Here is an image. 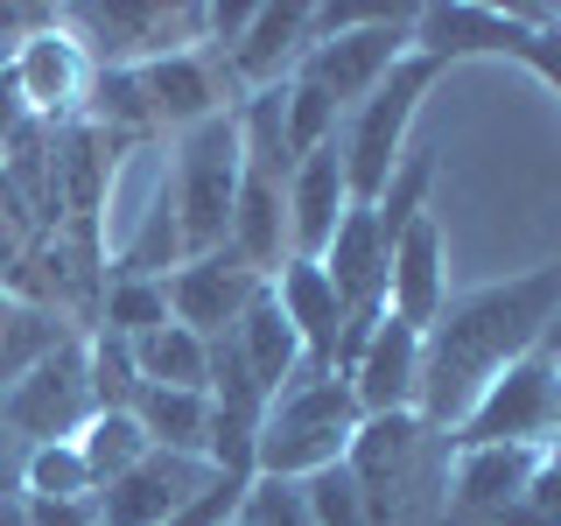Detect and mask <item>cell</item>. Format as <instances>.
Returning <instances> with one entry per match:
<instances>
[{
  "label": "cell",
  "instance_id": "6da1fadb",
  "mask_svg": "<svg viewBox=\"0 0 561 526\" xmlns=\"http://www.w3.org/2000/svg\"><path fill=\"white\" fill-rule=\"evenodd\" d=\"M554 309H561V260L526 267L513 281H491V288H470V295H449L443 316L421 330V400H414V414L449 435L505 365H519L526 351H540V330H548Z\"/></svg>",
  "mask_w": 561,
  "mask_h": 526
},
{
  "label": "cell",
  "instance_id": "7a4b0ae2",
  "mask_svg": "<svg viewBox=\"0 0 561 526\" xmlns=\"http://www.w3.org/2000/svg\"><path fill=\"white\" fill-rule=\"evenodd\" d=\"M449 456L456 443L443 428H428L421 414H373L351 435L344 470L358 484L373 526H443Z\"/></svg>",
  "mask_w": 561,
  "mask_h": 526
},
{
  "label": "cell",
  "instance_id": "3957f363",
  "mask_svg": "<svg viewBox=\"0 0 561 526\" xmlns=\"http://www.w3.org/2000/svg\"><path fill=\"white\" fill-rule=\"evenodd\" d=\"M414 8H351V0H309V49L295 64V78H309L316 92L337 99V113H351L373 84L414 49Z\"/></svg>",
  "mask_w": 561,
  "mask_h": 526
},
{
  "label": "cell",
  "instance_id": "277c9868",
  "mask_svg": "<svg viewBox=\"0 0 561 526\" xmlns=\"http://www.w3.org/2000/svg\"><path fill=\"white\" fill-rule=\"evenodd\" d=\"M358 400L337 373H316L302 365L280 393L267 400L260 421V449H253V478H280V484H309L316 470L344 464L351 435H358Z\"/></svg>",
  "mask_w": 561,
  "mask_h": 526
},
{
  "label": "cell",
  "instance_id": "5b68a950",
  "mask_svg": "<svg viewBox=\"0 0 561 526\" xmlns=\"http://www.w3.org/2000/svg\"><path fill=\"white\" fill-rule=\"evenodd\" d=\"M435 78H443V64L408 49L386 78L365 92L358 105L344 113L337 127V155H344V183H351V204H373L386 183H393L400 155H408V127L421 113V99L435 92Z\"/></svg>",
  "mask_w": 561,
  "mask_h": 526
},
{
  "label": "cell",
  "instance_id": "8992f818",
  "mask_svg": "<svg viewBox=\"0 0 561 526\" xmlns=\"http://www.w3.org/2000/svg\"><path fill=\"white\" fill-rule=\"evenodd\" d=\"M239 175H245V155H239L232 113L175 134V155H169L162 183H169L175 225H183V260L225 253V239H232V204H239Z\"/></svg>",
  "mask_w": 561,
  "mask_h": 526
},
{
  "label": "cell",
  "instance_id": "52a82bcc",
  "mask_svg": "<svg viewBox=\"0 0 561 526\" xmlns=\"http://www.w3.org/2000/svg\"><path fill=\"white\" fill-rule=\"evenodd\" d=\"M456 449H561V373L540 351H526L519 365H505L499 379L478 393V408L449 428Z\"/></svg>",
  "mask_w": 561,
  "mask_h": 526
},
{
  "label": "cell",
  "instance_id": "ba28073f",
  "mask_svg": "<svg viewBox=\"0 0 561 526\" xmlns=\"http://www.w3.org/2000/svg\"><path fill=\"white\" fill-rule=\"evenodd\" d=\"M99 414L92 400V373H84V338L57 344L35 373H22L0 393V421L22 449H43V443H78V428Z\"/></svg>",
  "mask_w": 561,
  "mask_h": 526
},
{
  "label": "cell",
  "instance_id": "9c48e42d",
  "mask_svg": "<svg viewBox=\"0 0 561 526\" xmlns=\"http://www.w3.org/2000/svg\"><path fill=\"white\" fill-rule=\"evenodd\" d=\"M534 28H561V8H484V0H428L414 8V49L435 64H463V57H513L526 49Z\"/></svg>",
  "mask_w": 561,
  "mask_h": 526
},
{
  "label": "cell",
  "instance_id": "30bf717a",
  "mask_svg": "<svg viewBox=\"0 0 561 526\" xmlns=\"http://www.w3.org/2000/svg\"><path fill=\"white\" fill-rule=\"evenodd\" d=\"M8 78H14V99H22L28 119H70V113H84V99H92L99 64H92V49L78 43V28H70L64 8H57V22L14 49Z\"/></svg>",
  "mask_w": 561,
  "mask_h": 526
},
{
  "label": "cell",
  "instance_id": "8fae6325",
  "mask_svg": "<svg viewBox=\"0 0 561 526\" xmlns=\"http://www.w3.org/2000/svg\"><path fill=\"white\" fill-rule=\"evenodd\" d=\"M162 288H169V316H175V323L197 330L204 344H218V338H232L239 316L267 295V281L245 267L239 253H197V260H183Z\"/></svg>",
  "mask_w": 561,
  "mask_h": 526
},
{
  "label": "cell",
  "instance_id": "7c38bea8",
  "mask_svg": "<svg viewBox=\"0 0 561 526\" xmlns=\"http://www.w3.org/2000/svg\"><path fill=\"white\" fill-rule=\"evenodd\" d=\"M218 484V470L204 456H169V449H148L127 478H113L99 491V526H162L175 519L190 499Z\"/></svg>",
  "mask_w": 561,
  "mask_h": 526
},
{
  "label": "cell",
  "instance_id": "4fadbf2b",
  "mask_svg": "<svg viewBox=\"0 0 561 526\" xmlns=\"http://www.w3.org/2000/svg\"><path fill=\"white\" fill-rule=\"evenodd\" d=\"M134 84L140 99H148V119L169 134H190L204 127V119L232 113V78H225V64L210 57V49H169V57L154 64H134Z\"/></svg>",
  "mask_w": 561,
  "mask_h": 526
},
{
  "label": "cell",
  "instance_id": "5bb4252c",
  "mask_svg": "<svg viewBox=\"0 0 561 526\" xmlns=\"http://www.w3.org/2000/svg\"><path fill=\"white\" fill-rule=\"evenodd\" d=\"M540 449H456L449 456V491H443V526H505L534 478Z\"/></svg>",
  "mask_w": 561,
  "mask_h": 526
},
{
  "label": "cell",
  "instance_id": "9a60e30c",
  "mask_svg": "<svg viewBox=\"0 0 561 526\" xmlns=\"http://www.w3.org/2000/svg\"><path fill=\"white\" fill-rule=\"evenodd\" d=\"M351 400H358V414H414L421 400V330L400 323V316H379L373 338H365V351L351 358Z\"/></svg>",
  "mask_w": 561,
  "mask_h": 526
},
{
  "label": "cell",
  "instance_id": "2e32d148",
  "mask_svg": "<svg viewBox=\"0 0 561 526\" xmlns=\"http://www.w3.org/2000/svg\"><path fill=\"white\" fill-rule=\"evenodd\" d=\"M302 49H309V0H260L245 35L218 64H225V78H232V92H267V84L295 78Z\"/></svg>",
  "mask_w": 561,
  "mask_h": 526
},
{
  "label": "cell",
  "instance_id": "e0dca14e",
  "mask_svg": "<svg viewBox=\"0 0 561 526\" xmlns=\"http://www.w3.org/2000/svg\"><path fill=\"white\" fill-rule=\"evenodd\" d=\"M316 267L330 274V288H337L344 316H358V323H373V316H386V267H393V245H386L373 204H351L337 239L323 245V260Z\"/></svg>",
  "mask_w": 561,
  "mask_h": 526
},
{
  "label": "cell",
  "instance_id": "ac0fdd59",
  "mask_svg": "<svg viewBox=\"0 0 561 526\" xmlns=\"http://www.w3.org/2000/svg\"><path fill=\"white\" fill-rule=\"evenodd\" d=\"M449 302V245H443V218L421 210L408 232L393 239V267H386V316L428 330Z\"/></svg>",
  "mask_w": 561,
  "mask_h": 526
},
{
  "label": "cell",
  "instance_id": "d6986e66",
  "mask_svg": "<svg viewBox=\"0 0 561 526\" xmlns=\"http://www.w3.org/2000/svg\"><path fill=\"white\" fill-rule=\"evenodd\" d=\"M344 210H351V183H344L337 140H330V148L302 155L295 175H288V245H295V260H323V245L337 239Z\"/></svg>",
  "mask_w": 561,
  "mask_h": 526
},
{
  "label": "cell",
  "instance_id": "ffe728a7",
  "mask_svg": "<svg viewBox=\"0 0 561 526\" xmlns=\"http://www.w3.org/2000/svg\"><path fill=\"white\" fill-rule=\"evenodd\" d=\"M274 302L280 316H288V330H295V344H302V358L316 365V373H337V344H344V302H337V288H330V274L316 267V260H288L274 281Z\"/></svg>",
  "mask_w": 561,
  "mask_h": 526
},
{
  "label": "cell",
  "instance_id": "44dd1931",
  "mask_svg": "<svg viewBox=\"0 0 561 526\" xmlns=\"http://www.w3.org/2000/svg\"><path fill=\"white\" fill-rule=\"evenodd\" d=\"M148 449H169V456H204L210 464V393H190V386H140L134 408Z\"/></svg>",
  "mask_w": 561,
  "mask_h": 526
},
{
  "label": "cell",
  "instance_id": "7402d4cb",
  "mask_svg": "<svg viewBox=\"0 0 561 526\" xmlns=\"http://www.w3.org/2000/svg\"><path fill=\"white\" fill-rule=\"evenodd\" d=\"M232 351H239V365L253 373V386H260L267 400H274L295 373H302V365H309V358H302V344H295V330H288V316H280V302H274V288L239 316Z\"/></svg>",
  "mask_w": 561,
  "mask_h": 526
},
{
  "label": "cell",
  "instance_id": "603a6c76",
  "mask_svg": "<svg viewBox=\"0 0 561 526\" xmlns=\"http://www.w3.org/2000/svg\"><path fill=\"white\" fill-rule=\"evenodd\" d=\"M70 338H78V330H70L57 309H43V302H28V295L0 288V393H8L22 373H35V365H43L57 344H70Z\"/></svg>",
  "mask_w": 561,
  "mask_h": 526
},
{
  "label": "cell",
  "instance_id": "cb8c5ba5",
  "mask_svg": "<svg viewBox=\"0 0 561 526\" xmlns=\"http://www.w3.org/2000/svg\"><path fill=\"white\" fill-rule=\"evenodd\" d=\"M134 373H140V386H190V393H204L210 386V344L169 316L162 330L134 338Z\"/></svg>",
  "mask_w": 561,
  "mask_h": 526
},
{
  "label": "cell",
  "instance_id": "d4e9b609",
  "mask_svg": "<svg viewBox=\"0 0 561 526\" xmlns=\"http://www.w3.org/2000/svg\"><path fill=\"white\" fill-rule=\"evenodd\" d=\"M78 456H84V470H92V491H105L113 478H127L140 456H148V435H140V421L127 408H99L78 428Z\"/></svg>",
  "mask_w": 561,
  "mask_h": 526
},
{
  "label": "cell",
  "instance_id": "484cf974",
  "mask_svg": "<svg viewBox=\"0 0 561 526\" xmlns=\"http://www.w3.org/2000/svg\"><path fill=\"white\" fill-rule=\"evenodd\" d=\"M428 190H435V148H408V155H400V169H393V183L373 197V218H379L386 245H393L421 210H428Z\"/></svg>",
  "mask_w": 561,
  "mask_h": 526
},
{
  "label": "cell",
  "instance_id": "4316f807",
  "mask_svg": "<svg viewBox=\"0 0 561 526\" xmlns=\"http://www.w3.org/2000/svg\"><path fill=\"white\" fill-rule=\"evenodd\" d=\"M169 323V288L162 281H127L113 274L105 281V302H99V330H113V338H148V330Z\"/></svg>",
  "mask_w": 561,
  "mask_h": 526
},
{
  "label": "cell",
  "instance_id": "83f0119b",
  "mask_svg": "<svg viewBox=\"0 0 561 526\" xmlns=\"http://www.w3.org/2000/svg\"><path fill=\"white\" fill-rule=\"evenodd\" d=\"M280 113H288V155H295V162H302V155H316V148H330V140H337V127H344L337 99L316 92L309 78H288V84H280Z\"/></svg>",
  "mask_w": 561,
  "mask_h": 526
},
{
  "label": "cell",
  "instance_id": "f1b7e54d",
  "mask_svg": "<svg viewBox=\"0 0 561 526\" xmlns=\"http://www.w3.org/2000/svg\"><path fill=\"white\" fill-rule=\"evenodd\" d=\"M22 499H99L78 443H43L22 456Z\"/></svg>",
  "mask_w": 561,
  "mask_h": 526
},
{
  "label": "cell",
  "instance_id": "f546056e",
  "mask_svg": "<svg viewBox=\"0 0 561 526\" xmlns=\"http://www.w3.org/2000/svg\"><path fill=\"white\" fill-rule=\"evenodd\" d=\"M84 373H92V400H99V408H134L140 373H134V344L127 338L92 330V338H84Z\"/></svg>",
  "mask_w": 561,
  "mask_h": 526
},
{
  "label": "cell",
  "instance_id": "4dcf8cb0",
  "mask_svg": "<svg viewBox=\"0 0 561 526\" xmlns=\"http://www.w3.org/2000/svg\"><path fill=\"white\" fill-rule=\"evenodd\" d=\"M239 526H316L302 484H280V478H253L239 499Z\"/></svg>",
  "mask_w": 561,
  "mask_h": 526
},
{
  "label": "cell",
  "instance_id": "1f68e13d",
  "mask_svg": "<svg viewBox=\"0 0 561 526\" xmlns=\"http://www.w3.org/2000/svg\"><path fill=\"white\" fill-rule=\"evenodd\" d=\"M505 526H561V449H548L534 464V478H526V491H519V505H513Z\"/></svg>",
  "mask_w": 561,
  "mask_h": 526
},
{
  "label": "cell",
  "instance_id": "d6a6232c",
  "mask_svg": "<svg viewBox=\"0 0 561 526\" xmlns=\"http://www.w3.org/2000/svg\"><path fill=\"white\" fill-rule=\"evenodd\" d=\"M245 484H253V478H218V484L204 491V499H190L183 513H175V519H162V526H232V519H239V499H245Z\"/></svg>",
  "mask_w": 561,
  "mask_h": 526
},
{
  "label": "cell",
  "instance_id": "836d02e7",
  "mask_svg": "<svg viewBox=\"0 0 561 526\" xmlns=\"http://www.w3.org/2000/svg\"><path fill=\"white\" fill-rule=\"evenodd\" d=\"M540 358H548L554 373H561V309L548 316V330H540Z\"/></svg>",
  "mask_w": 561,
  "mask_h": 526
},
{
  "label": "cell",
  "instance_id": "e575fe53",
  "mask_svg": "<svg viewBox=\"0 0 561 526\" xmlns=\"http://www.w3.org/2000/svg\"><path fill=\"white\" fill-rule=\"evenodd\" d=\"M232 526H239V519H232Z\"/></svg>",
  "mask_w": 561,
  "mask_h": 526
}]
</instances>
